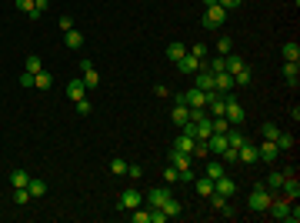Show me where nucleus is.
I'll return each mask as SVG.
<instances>
[{
  "mask_svg": "<svg viewBox=\"0 0 300 223\" xmlns=\"http://www.w3.org/2000/svg\"><path fill=\"white\" fill-rule=\"evenodd\" d=\"M270 200H274V193L264 187V180L260 183H254V190H250V197H247V207L257 213H267V207H270Z\"/></svg>",
  "mask_w": 300,
  "mask_h": 223,
  "instance_id": "nucleus-1",
  "label": "nucleus"
},
{
  "mask_svg": "<svg viewBox=\"0 0 300 223\" xmlns=\"http://www.w3.org/2000/svg\"><path fill=\"white\" fill-rule=\"evenodd\" d=\"M170 167H177L180 183H194V170H190V153H184V150H170Z\"/></svg>",
  "mask_w": 300,
  "mask_h": 223,
  "instance_id": "nucleus-2",
  "label": "nucleus"
},
{
  "mask_svg": "<svg viewBox=\"0 0 300 223\" xmlns=\"http://www.w3.org/2000/svg\"><path fill=\"white\" fill-rule=\"evenodd\" d=\"M223 117H227V120H230V127H240V123H244V107H240V100H237V97H233V93H227V107H223Z\"/></svg>",
  "mask_w": 300,
  "mask_h": 223,
  "instance_id": "nucleus-3",
  "label": "nucleus"
},
{
  "mask_svg": "<svg viewBox=\"0 0 300 223\" xmlns=\"http://www.w3.org/2000/svg\"><path fill=\"white\" fill-rule=\"evenodd\" d=\"M227 17H230V13L223 10L220 3H213V7H207V13H203V27H207V30H213V27H223V23H227Z\"/></svg>",
  "mask_w": 300,
  "mask_h": 223,
  "instance_id": "nucleus-4",
  "label": "nucleus"
},
{
  "mask_svg": "<svg viewBox=\"0 0 300 223\" xmlns=\"http://www.w3.org/2000/svg\"><path fill=\"white\" fill-rule=\"evenodd\" d=\"M140 203H144V193H140V190H133V187H127V190L120 193V200H117V207L130 213L133 207H140Z\"/></svg>",
  "mask_w": 300,
  "mask_h": 223,
  "instance_id": "nucleus-5",
  "label": "nucleus"
},
{
  "mask_svg": "<svg viewBox=\"0 0 300 223\" xmlns=\"http://www.w3.org/2000/svg\"><path fill=\"white\" fill-rule=\"evenodd\" d=\"M170 197H174V193H170V187H154V190L144 197V200H147V207H164Z\"/></svg>",
  "mask_w": 300,
  "mask_h": 223,
  "instance_id": "nucleus-6",
  "label": "nucleus"
},
{
  "mask_svg": "<svg viewBox=\"0 0 300 223\" xmlns=\"http://www.w3.org/2000/svg\"><path fill=\"white\" fill-rule=\"evenodd\" d=\"M280 190H284V200H297V197H300V180H297V173H287V177H284V183H280Z\"/></svg>",
  "mask_w": 300,
  "mask_h": 223,
  "instance_id": "nucleus-7",
  "label": "nucleus"
},
{
  "mask_svg": "<svg viewBox=\"0 0 300 223\" xmlns=\"http://www.w3.org/2000/svg\"><path fill=\"white\" fill-rule=\"evenodd\" d=\"M194 87H197V90H203V93H210V90H217V87H213V74H210L207 67H200L197 74H194Z\"/></svg>",
  "mask_w": 300,
  "mask_h": 223,
  "instance_id": "nucleus-8",
  "label": "nucleus"
},
{
  "mask_svg": "<svg viewBox=\"0 0 300 223\" xmlns=\"http://www.w3.org/2000/svg\"><path fill=\"white\" fill-rule=\"evenodd\" d=\"M257 156H260V160H267V163H277L280 150H277V144H274V140H264V144L257 147Z\"/></svg>",
  "mask_w": 300,
  "mask_h": 223,
  "instance_id": "nucleus-9",
  "label": "nucleus"
},
{
  "mask_svg": "<svg viewBox=\"0 0 300 223\" xmlns=\"http://www.w3.org/2000/svg\"><path fill=\"white\" fill-rule=\"evenodd\" d=\"M227 147H230L227 144V134H210L207 137V150H210V156H220Z\"/></svg>",
  "mask_w": 300,
  "mask_h": 223,
  "instance_id": "nucleus-10",
  "label": "nucleus"
},
{
  "mask_svg": "<svg viewBox=\"0 0 300 223\" xmlns=\"http://www.w3.org/2000/svg\"><path fill=\"white\" fill-rule=\"evenodd\" d=\"M80 70H84V87H87V90H94V87L100 83V77H97V70H94V64H90L87 57L80 60Z\"/></svg>",
  "mask_w": 300,
  "mask_h": 223,
  "instance_id": "nucleus-11",
  "label": "nucleus"
},
{
  "mask_svg": "<svg viewBox=\"0 0 300 223\" xmlns=\"http://www.w3.org/2000/svg\"><path fill=\"white\" fill-rule=\"evenodd\" d=\"M213 190H217V193H223V197L230 200L233 193H237V183H233V180L227 177V173H223V177H217V180H213Z\"/></svg>",
  "mask_w": 300,
  "mask_h": 223,
  "instance_id": "nucleus-12",
  "label": "nucleus"
},
{
  "mask_svg": "<svg viewBox=\"0 0 300 223\" xmlns=\"http://www.w3.org/2000/svg\"><path fill=\"white\" fill-rule=\"evenodd\" d=\"M177 70H180V74H187V77H194V74L200 70V60H197V57H190V54H184L177 60Z\"/></svg>",
  "mask_w": 300,
  "mask_h": 223,
  "instance_id": "nucleus-13",
  "label": "nucleus"
},
{
  "mask_svg": "<svg viewBox=\"0 0 300 223\" xmlns=\"http://www.w3.org/2000/svg\"><path fill=\"white\" fill-rule=\"evenodd\" d=\"M207 200L213 203V210H217V213H223V217H233V207L227 203V197H223V193H217V190H213V193L207 197Z\"/></svg>",
  "mask_w": 300,
  "mask_h": 223,
  "instance_id": "nucleus-14",
  "label": "nucleus"
},
{
  "mask_svg": "<svg viewBox=\"0 0 300 223\" xmlns=\"http://www.w3.org/2000/svg\"><path fill=\"white\" fill-rule=\"evenodd\" d=\"M257 160H260V156H257V147L247 140V144L237 150V163H257Z\"/></svg>",
  "mask_w": 300,
  "mask_h": 223,
  "instance_id": "nucleus-15",
  "label": "nucleus"
},
{
  "mask_svg": "<svg viewBox=\"0 0 300 223\" xmlns=\"http://www.w3.org/2000/svg\"><path fill=\"white\" fill-rule=\"evenodd\" d=\"M210 134H213L210 117H203V120H197V123H194V140H207Z\"/></svg>",
  "mask_w": 300,
  "mask_h": 223,
  "instance_id": "nucleus-16",
  "label": "nucleus"
},
{
  "mask_svg": "<svg viewBox=\"0 0 300 223\" xmlns=\"http://www.w3.org/2000/svg\"><path fill=\"white\" fill-rule=\"evenodd\" d=\"M184 100H187V107H203V103H207V93H203V90H197V87H187Z\"/></svg>",
  "mask_w": 300,
  "mask_h": 223,
  "instance_id": "nucleus-17",
  "label": "nucleus"
},
{
  "mask_svg": "<svg viewBox=\"0 0 300 223\" xmlns=\"http://www.w3.org/2000/svg\"><path fill=\"white\" fill-rule=\"evenodd\" d=\"M67 97H70L74 103L84 100V97H87V87H84V80H70V83H67Z\"/></svg>",
  "mask_w": 300,
  "mask_h": 223,
  "instance_id": "nucleus-18",
  "label": "nucleus"
},
{
  "mask_svg": "<svg viewBox=\"0 0 300 223\" xmlns=\"http://www.w3.org/2000/svg\"><path fill=\"white\" fill-rule=\"evenodd\" d=\"M194 144H197V140H194L190 134H184V130H180V134L174 137V150H184V153H194Z\"/></svg>",
  "mask_w": 300,
  "mask_h": 223,
  "instance_id": "nucleus-19",
  "label": "nucleus"
},
{
  "mask_svg": "<svg viewBox=\"0 0 300 223\" xmlns=\"http://www.w3.org/2000/svg\"><path fill=\"white\" fill-rule=\"evenodd\" d=\"M280 54H284L287 64H297V60H300V44H297V40H287V44L280 47Z\"/></svg>",
  "mask_w": 300,
  "mask_h": 223,
  "instance_id": "nucleus-20",
  "label": "nucleus"
},
{
  "mask_svg": "<svg viewBox=\"0 0 300 223\" xmlns=\"http://www.w3.org/2000/svg\"><path fill=\"white\" fill-rule=\"evenodd\" d=\"M213 87L220 90V93H230L233 90V77L227 74V70H220V74H213Z\"/></svg>",
  "mask_w": 300,
  "mask_h": 223,
  "instance_id": "nucleus-21",
  "label": "nucleus"
},
{
  "mask_svg": "<svg viewBox=\"0 0 300 223\" xmlns=\"http://www.w3.org/2000/svg\"><path fill=\"white\" fill-rule=\"evenodd\" d=\"M190 187H194V190H197V193H200V197H210V193H213V180L210 177H194V183H190Z\"/></svg>",
  "mask_w": 300,
  "mask_h": 223,
  "instance_id": "nucleus-22",
  "label": "nucleus"
},
{
  "mask_svg": "<svg viewBox=\"0 0 300 223\" xmlns=\"http://www.w3.org/2000/svg\"><path fill=\"white\" fill-rule=\"evenodd\" d=\"M284 80H287L290 87H297L300 83V67L297 64H287V60H284Z\"/></svg>",
  "mask_w": 300,
  "mask_h": 223,
  "instance_id": "nucleus-23",
  "label": "nucleus"
},
{
  "mask_svg": "<svg viewBox=\"0 0 300 223\" xmlns=\"http://www.w3.org/2000/svg\"><path fill=\"white\" fill-rule=\"evenodd\" d=\"M170 120L177 123V127H184V123L190 120V107H184V103H177V107L170 110Z\"/></svg>",
  "mask_w": 300,
  "mask_h": 223,
  "instance_id": "nucleus-24",
  "label": "nucleus"
},
{
  "mask_svg": "<svg viewBox=\"0 0 300 223\" xmlns=\"http://www.w3.org/2000/svg\"><path fill=\"white\" fill-rule=\"evenodd\" d=\"M187 54V47L180 44V40H174V44H167V60H170V64H177L180 57Z\"/></svg>",
  "mask_w": 300,
  "mask_h": 223,
  "instance_id": "nucleus-25",
  "label": "nucleus"
},
{
  "mask_svg": "<svg viewBox=\"0 0 300 223\" xmlns=\"http://www.w3.org/2000/svg\"><path fill=\"white\" fill-rule=\"evenodd\" d=\"M160 210L167 213V220H174V217H180V213H184V203H180V200H174V197H170V200H167L164 207H160Z\"/></svg>",
  "mask_w": 300,
  "mask_h": 223,
  "instance_id": "nucleus-26",
  "label": "nucleus"
},
{
  "mask_svg": "<svg viewBox=\"0 0 300 223\" xmlns=\"http://www.w3.org/2000/svg\"><path fill=\"white\" fill-rule=\"evenodd\" d=\"M64 44L70 47V50H80V47H84V34H80V30H67V34H64Z\"/></svg>",
  "mask_w": 300,
  "mask_h": 223,
  "instance_id": "nucleus-27",
  "label": "nucleus"
},
{
  "mask_svg": "<svg viewBox=\"0 0 300 223\" xmlns=\"http://www.w3.org/2000/svg\"><path fill=\"white\" fill-rule=\"evenodd\" d=\"M254 83V77H250V67H240L237 74H233V87H250Z\"/></svg>",
  "mask_w": 300,
  "mask_h": 223,
  "instance_id": "nucleus-28",
  "label": "nucleus"
},
{
  "mask_svg": "<svg viewBox=\"0 0 300 223\" xmlns=\"http://www.w3.org/2000/svg\"><path fill=\"white\" fill-rule=\"evenodd\" d=\"M13 7H17L20 13H27L30 20H37V17H40V13H37V7H33V0H13Z\"/></svg>",
  "mask_w": 300,
  "mask_h": 223,
  "instance_id": "nucleus-29",
  "label": "nucleus"
},
{
  "mask_svg": "<svg viewBox=\"0 0 300 223\" xmlns=\"http://www.w3.org/2000/svg\"><path fill=\"white\" fill-rule=\"evenodd\" d=\"M227 170H223V163H220V156H213V160H207V177L210 180H217V177H223Z\"/></svg>",
  "mask_w": 300,
  "mask_h": 223,
  "instance_id": "nucleus-30",
  "label": "nucleus"
},
{
  "mask_svg": "<svg viewBox=\"0 0 300 223\" xmlns=\"http://www.w3.org/2000/svg\"><path fill=\"white\" fill-rule=\"evenodd\" d=\"M227 144H230L233 150H240V147L247 144V134H240V130H233L230 127V130H227Z\"/></svg>",
  "mask_w": 300,
  "mask_h": 223,
  "instance_id": "nucleus-31",
  "label": "nucleus"
},
{
  "mask_svg": "<svg viewBox=\"0 0 300 223\" xmlns=\"http://www.w3.org/2000/svg\"><path fill=\"white\" fill-rule=\"evenodd\" d=\"M130 220L133 223H150V207H144V203H140V207H133V210H130Z\"/></svg>",
  "mask_w": 300,
  "mask_h": 223,
  "instance_id": "nucleus-32",
  "label": "nucleus"
},
{
  "mask_svg": "<svg viewBox=\"0 0 300 223\" xmlns=\"http://www.w3.org/2000/svg\"><path fill=\"white\" fill-rule=\"evenodd\" d=\"M33 87H37V90H50V87H54V74H50V70H40Z\"/></svg>",
  "mask_w": 300,
  "mask_h": 223,
  "instance_id": "nucleus-33",
  "label": "nucleus"
},
{
  "mask_svg": "<svg viewBox=\"0 0 300 223\" xmlns=\"http://www.w3.org/2000/svg\"><path fill=\"white\" fill-rule=\"evenodd\" d=\"M30 183V177H27V170H10V187H27Z\"/></svg>",
  "mask_w": 300,
  "mask_h": 223,
  "instance_id": "nucleus-34",
  "label": "nucleus"
},
{
  "mask_svg": "<svg viewBox=\"0 0 300 223\" xmlns=\"http://www.w3.org/2000/svg\"><path fill=\"white\" fill-rule=\"evenodd\" d=\"M40 70H44V60H40L37 54H30V57H27V74H33V77H37Z\"/></svg>",
  "mask_w": 300,
  "mask_h": 223,
  "instance_id": "nucleus-35",
  "label": "nucleus"
},
{
  "mask_svg": "<svg viewBox=\"0 0 300 223\" xmlns=\"http://www.w3.org/2000/svg\"><path fill=\"white\" fill-rule=\"evenodd\" d=\"M240 67H247L244 60H240V57H237V54H227V74H230V77H233V74H237V70H240Z\"/></svg>",
  "mask_w": 300,
  "mask_h": 223,
  "instance_id": "nucleus-36",
  "label": "nucleus"
},
{
  "mask_svg": "<svg viewBox=\"0 0 300 223\" xmlns=\"http://www.w3.org/2000/svg\"><path fill=\"white\" fill-rule=\"evenodd\" d=\"M30 200H33V197H30V190H27V187H17V190H13V203H20V207H27Z\"/></svg>",
  "mask_w": 300,
  "mask_h": 223,
  "instance_id": "nucleus-37",
  "label": "nucleus"
},
{
  "mask_svg": "<svg viewBox=\"0 0 300 223\" xmlns=\"http://www.w3.org/2000/svg\"><path fill=\"white\" fill-rule=\"evenodd\" d=\"M27 190H30V197H44V193H47V183H44V180H33V177H30Z\"/></svg>",
  "mask_w": 300,
  "mask_h": 223,
  "instance_id": "nucleus-38",
  "label": "nucleus"
},
{
  "mask_svg": "<svg viewBox=\"0 0 300 223\" xmlns=\"http://www.w3.org/2000/svg\"><path fill=\"white\" fill-rule=\"evenodd\" d=\"M187 54H190V57H197V60H207V57H210V47H207V44H194Z\"/></svg>",
  "mask_w": 300,
  "mask_h": 223,
  "instance_id": "nucleus-39",
  "label": "nucleus"
},
{
  "mask_svg": "<svg viewBox=\"0 0 300 223\" xmlns=\"http://www.w3.org/2000/svg\"><path fill=\"white\" fill-rule=\"evenodd\" d=\"M280 183H284V173H280V170H277V173H270V177L264 180V187L270 190V193H274V190H280Z\"/></svg>",
  "mask_w": 300,
  "mask_h": 223,
  "instance_id": "nucleus-40",
  "label": "nucleus"
},
{
  "mask_svg": "<svg viewBox=\"0 0 300 223\" xmlns=\"http://www.w3.org/2000/svg\"><path fill=\"white\" fill-rule=\"evenodd\" d=\"M274 144H277V150L284 153V150H290V147H294V134H277V140H274Z\"/></svg>",
  "mask_w": 300,
  "mask_h": 223,
  "instance_id": "nucleus-41",
  "label": "nucleus"
},
{
  "mask_svg": "<svg viewBox=\"0 0 300 223\" xmlns=\"http://www.w3.org/2000/svg\"><path fill=\"white\" fill-rule=\"evenodd\" d=\"M210 123H213V134H227L230 130V120L227 117H210Z\"/></svg>",
  "mask_w": 300,
  "mask_h": 223,
  "instance_id": "nucleus-42",
  "label": "nucleus"
},
{
  "mask_svg": "<svg viewBox=\"0 0 300 223\" xmlns=\"http://www.w3.org/2000/svg\"><path fill=\"white\" fill-rule=\"evenodd\" d=\"M110 173L113 177H127V160H110Z\"/></svg>",
  "mask_w": 300,
  "mask_h": 223,
  "instance_id": "nucleus-43",
  "label": "nucleus"
},
{
  "mask_svg": "<svg viewBox=\"0 0 300 223\" xmlns=\"http://www.w3.org/2000/svg\"><path fill=\"white\" fill-rule=\"evenodd\" d=\"M230 50H233V40H230V37H220V40H217V54L227 57Z\"/></svg>",
  "mask_w": 300,
  "mask_h": 223,
  "instance_id": "nucleus-44",
  "label": "nucleus"
},
{
  "mask_svg": "<svg viewBox=\"0 0 300 223\" xmlns=\"http://www.w3.org/2000/svg\"><path fill=\"white\" fill-rule=\"evenodd\" d=\"M260 134H264V140H277V123H264V127H260Z\"/></svg>",
  "mask_w": 300,
  "mask_h": 223,
  "instance_id": "nucleus-45",
  "label": "nucleus"
},
{
  "mask_svg": "<svg viewBox=\"0 0 300 223\" xmlns=\"http://www.w3.org/2000/svg\"><path fill=\"white\" fill-rule=\"evenodd\" d=\"M74 107H77V113H80V117H90V110H94V103H90L87 97H84V100H77Z\"/></svg>",
  "mask_w": 300,
  "mask_h": 223,
  "instance_id": "nucleus-46",
  "label": "nucleus"
},
{
  "mask_svg": "<svg viewBox=\"0 0 300 223\" xmlns=\"http://www.w3.org/2000/svg\"><path fill=\"white\" fill-rule=\"evenodd\" d=\"M127 177L140 180V177H144V167H140V163H127Z\"/></svg>",
  "mask_w": 300,
  "mask_h": 223,
  "instance_id": "nucleus-47",
  "label": "nucleus"
},
{
  "mask_svg": "<svg viewBox=\"0 0 300 223\" xmlns=\"http://www.w3.org/2000/svg\"><path fill=\"white\" fill-rule=\"evenodd\" d=\"M217 3H220L223 10L230 13V10H240V3H244V0H217Z\"/></svg>",
  "mask_w": 300,
  "mask_h": 223,
  "instance_id": "nucleus-48",
  "label": "nucleus"
},
{
  "mask_svg": "<svg viewBox=\"0 0 300 223\" xmlns=\"http://www.w3.org/2000/svg\"><path fill=\"white\" fill-rule=\"evenodd\" d=\"M164 180H167V183H180V173H177V167H167V170H164Z\"/></svg>",
  "mask_w": 300,
  "mask_h": 223,
  "instance_id": "nucleus-49",
  "label": "nucleus"
},
{
  "mask_svg": "<svg viewBox=\"0 0 300 223\" xmlns=\"http://www.w3.org/2000/svg\"><path fill=\"white\" fill-rule=\"evenodd\" d=\"M33 83H37V77H33V74H27V70H23V74H20V87H23V90H30Z\"/></svg>",
  "mask_w": 300,
  "mask_h": 223,
  "instance_id": "nucleus-50",
  "label": "nucleus"
},
{
  "mask_svg": "<svg viewBox=\"0 0 300 223\" xmlns=\"http://www.w3.org/2000/svg\"><path fill=\"white\" fill-rule=\"evenodd\" d=\"M57 27H60V30H64V34H67V30H74V20H70V17H67V13H64V17L57 20Z\"/></svg>",
  "mask_w": 300,
  "mask_h": 223,
  "instance_id": "nucleus-51",
  "label": "nucleus"
},
{
  "mask_svg": "<svg viewBox=\"0 0 300 223\" xmlns=\"http://www.w3.org/2000/svg\"><path fill=\"white\" fill-rule=\"evenodd\" d=\"M154 93H157V97H160V100H164V97H167V93H170V90H167L164 83H157V87H154Z\"/></svg>",
  "mask_w": 300,
  "mask_h": 223,
  "instance_id": "nucleus-52",
  "label": "nucleus"
},
{
  "mask_svg": "<svg viewBox=\"0 0 300 223\" xmlns=\"http://www.w3.org/2000/svg\"><path fill=\"white\" fill-rule=\"evenodd\" d=\"M213 3H217V0H203V7H213Z\"/></svg>",
  "mask_w": 300,
  "mask_h": 223,
  "instance_id": "nucleus-53",
  "label": "nucleus"
}]
</instances>
